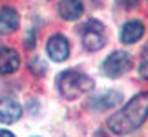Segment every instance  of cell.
<instances>
[{"instance_id":"obj_5","label":"cell","mask_w":148,"mask_h":137,"mask_svg":"<svg viewBox=\"0 0 148 137\" xmlns=\"http://www.w3.org/2000/svg\"><path fill=\"white\" fill-rule=\"evenodd\" d=\"M46 51L51 60L62 62L70 57V44H68V40L62 35H53L46 44Z\"/></svg>"},{"instance_id":"obj_15","label":"cell","mask_w":148,"mask_h":137,"mask_svg":"<svg viewBox=\"0 0 148 137\" xmlns=\"http://www.w3.org/2000/svg\"><path fill=\"white\" fill-rule=\"evenodd\" d=\"M0 137H15L11 132H8V130H0Z\"/></svg>"},{"instance_id":"obj_4","label":"cell","mask_w":148,"mask_h":137,"mask_svg":"<svg viewBox=\"0 0 148 137\" xmlns=\"http://www.w3.org/2000/svg\"><path fill=\"white\" fill-rule=\"evenodd\" d=\"M130 68H132V57L126 51H115V53H112L102 62V73L106 77H112V79L124 75Z\"/></svg>"},{"instance_id":"obj_3","label":"cell","mask_w":148,"mask_h":137,"mask_svg":"<svg viewBox=\"0 0 148 137\" xmlns=\"http://www.w3.org/2000/svg\"><path fill=\"white\" fill-rule=\"evenodd\" d=\"M81 37H82V46L88 51H97L106 44L104 27L97 20H88L81 29Z\"/></svg>"},{"instance_id":"obj_6","label":"cell","mask_w":148,"mask_h":137,"mask_svg":"<svg viewBox=\"0 0 148 137\" xmlns=\"http://www.w3.org/2000/svg\"><path fill=\"white\" fill-rule=\"evenodd\" d=\"M121 101H123V95L119 93V91L106 90V91H101L99 95H95L93 99L90 101V108H92V110H112V108H115Z\"/></svg>"},{"instance_id":"obj_12","label":"cell","mask_w":148,"mask_h":137,"mask_svg":"<svg viewBox=\"0 0 148 137\" xmlns=\"http://www.w3.org/2000/svg\"><path fill=\"white\" fill-rule=\"evenodd\" d=\"M29 68H31V71L35 73V75H44V71L48 70L46 64H44V60L38 59V57H35V59L29 62Z\"/></svg>"},{"instance_id":"obj_13","label":"cell","mask_w":148,"mask_h":137,"mask_svg":"<svg viewBox=\"0 0 148 137\" xmlns=\"http://www.w3.org/2000/svg\"><path fill=\"white\" fill-rule=\"evenodd\" d=\"M139 75L143 79H148V60H145L143 64L139 66Z\"/></svg>"},{"instance_id":"obj_11","label":"cell","mask_w":148,"mask_h":137,"mask_svg":"<svg viewBox=\"0 0 148 137\" xmlns=\"http://www.w3.org/2000/svg\"><path fill=\"white\" fill-rule=\"evenodd\" d=\"M82 2L81 0H62L59 4V15L64 20H77L82 15Z\"/></svg>"},{"instance_id":"obj_7","label":"cell","mask_w":148,"mask_h":137,"mask_svg":"<svg viewBox=\"0 0 148 137\" xmlns=\"http://www.w3.org/2000/svg\"><path fill=\"white\" fill-rule=\"evenodd\" d=\"M20 66V57L11 48H0V75L15 73Z\"/></svg>"},{"instance_id":"obj_2","label":"cell","mask_w":148,"mask_h":137,"mask_svg":"<svg viewBox=\"0 0 148 137\" xmlns=\"http://www.w3.org/2000/svg\"><path fill=\"white\" fill-rule=\"evenodd\" d=\"M57 86H59V91L64 99L73 101L88 93L90 90H93V79L77 70H68L57 77Z\"/></svg>"},{"instance_id":"obj_9","label":"cell","mask_w":148,"mask_h":137,"mask_svg":"<svg viewBox=\"0 0 148 137\" xmlns=\"http://www.w3.org/2000/svg\"><path fill=\"white\" fill-rule=\"evenodd\" d=\"M145 35V24L141 20H130L121 29V40L124 44H134Z\"/></svg>"},{"instance_id":"obj_10","label":"cell","mask_w":148,"mask_h":137,"mask_svg":"<svg viewBox=\"0 0 148 137\" xmlns=\"http://www.w3.org/2000/svg\"><path fill=\"white\" fill-rule=\"evenodd\" d=\"M18 27V13L13 8H2L0 9V33L8 35L13 33Z\"/></svg>"},{"instance_id":"obj_14","label":"cell","mask_w":148,"mask_h":137,"mask_svg":"<svg viewBox=\"0 0 148 137\" xmlns=\"http://www.w3.org/2000/svg\"><path fill=\"white\" fill-rule=\"evenodd\" d=\"M121 2H123L124 5H137L139 0H121Z\"/></svg>"},{"instance_id":"obj_8","label":"cell","mask_w":148,"mask_h":137,"mask_svg":"<svg viewBox=\"0 0 148 137\" xmlns=\"http://www.w3.org/2000/svg\"><path fill=\"white\" fill-rule=\"evenodd\" d=\"M22 115V108L13 99H0V123L11 124L18 121Z\"/></svg>"},{"instance_id":"obj_1","label":"cell","mask_w":148,"mask_h":137,"mask_svg":"<svg viewBox=\"0 0 148 137\" xmlns=\"http://www.w3.org/2000/svg\"><path fill=\"white\" fill-rule=\"evenodd\" d=\"M148 119V91L137 93L128 104L108 119V128L115 135H126L135 132Z\"/></svg>"}]
</instances>
